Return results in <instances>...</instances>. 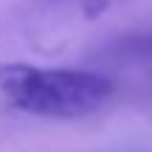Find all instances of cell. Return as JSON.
<instances>
[{"instance_id": "obj_1", "label": "cell", "mask_w": 152, "mask_h": 152, "mask_svg": "<svg viewBox=\"0 0 152 152\" xmlns=\"http://www.w3.org/2000/svg\"><path fill=\"white\" fill-rule=\"evenodd\" d=\"M0 93L14 107L34 115L82 118L113 96V82L96 71L0 62Z\"/></svg>"}]
</instances>
